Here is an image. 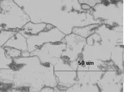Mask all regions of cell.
Listing matches in <instances>:
<instances>
[{"label":"cell","mask_w":124,"mask_h":92,"mask_svg":"<svg viewBox=\"0 0 124 92\" xmlns=\"http://www.w3.org/2000/svg\"><path fill=\"white\" fill-rule=\"evenodd\" d=\"M0 1H1V0H0Z\"/></svg>","instance_id":"484cf974"},{"label":"cell","mask_w":124,"mask_h":92,"mask_svg":"<svg viewBox=\"0 0 124 92\" xmlns=\"http://www.w3.org/2000/svg\"><path fill=\"white\" fill-rule=\"evenodd\" d=\"M86 39V44L79 58L85 61H109L112 46L124 44V34L106 24H100L95 33Z\"/></svg>","instance_id":"3957f363"},{"label":"cell","mask_w":124,"mask_h":92,"mask_svg":"<svg viewBox=\"0 0 124 92\" xmlns=\"http://www.w3.org/2000/svg\"><path fill=\"white\" fill-rule=\"evenodd\" d=\"M80 4H86L91 8H93L96 4L101 3H109L113 1V0H78Z\"/></svg>","instance_id":"ffe728a7"},{"label":"cell","mask_w":124,"mask_h":92,"mask_svg":"<svg viewBox=\"0 0 124 92\" xmlns=\"http://www.w3.org/2000/svg\"><path fill=\"white\" fill-rule=\"evenodd\" d=\"M94 19L115 31L124 32V1L96 4L90 9Z\"/></svg>","instance_id":"277c9868"},{"label":"cell","mask_w":124,"mask_h":92,"mask_svg":"<svg viewBox=\"0 0 124 92\" xmlns=\"http://www.w3.org/2000/svg\"><path fill=\"white\" fill-rule=\"evenodd\" d=\"M124 45H115L111 48V61L117 66L118 71L124 73Z\"/></svg>","instance_id":"7c38bea8"},{"label":"cell","mask_w":124,"mask_h":92,"mask_svg":"<svg viewBox=\"0 0 124 92\" xmlns=\"http://www.w3.org/2000/svg\"><path fill=\"white\" fill-rule=\"evenodd\" d=\"M14 30H1L0 31V46H3L5 43L16 33Z\"/></svg>","instance_id":"ac0fdd59"},{"label":"cell","mask_w":124,"mask_h":92,"mask_svg":"<svg viewBox=\"0 0 124 92\" xmlns=\"http://www.w3.org/2000/svg\"><path fill=\"white\" fill-rule=\"evenodd\" d=\"M30 22V18L14 0H1L0 3V31H19Z\"/></svg>","instance_id":"5b68a950"},{"label":"cell","mask_w":124,"mask_h":92,"mask_svg":"<svg viewBox=\"0 0 124 92\" xmlns=\"http://www.w3.org/2000/svg\"><path fill=\"white\" fill-rule=\"evenodd\" d=\"M77 61V82L80 84H96L107 70L116 66L112 61H85L78 57Z\"/></svg>","instance_id":"8992f818"},{"label":"cell","mask_w":124,"mask_h":92,"mask_svg":"<svg viewBox=\"0 0 124 92\" xmlns=\"http://www.w3.org/2000/svg\"><path fill=\"white\" fill-rule=\"evenodd\" d=\"M33 23H46L59 29L65 35L74 27L99 24L90 10L82 9L78 0H14Z\"/></svg>","instance_id":"6da1fadb"},{"label":"cell","mask_w":124,"mask_h":92,"mask_svg":"<svg viewBox=\"0 0 124 92\" xmlns=\"http://www.w3.org/2000/svg\"><path fill=\"white\" fill-rule=\"evenodd\" d=\"M100 92H124V73L117 66L107 70L97 82Z\"/></svg>","instance_id":"30bf717a"},{"label":"cell","mask_w":124,"mask_h":92,"mask_svg":"<svg viewBox=\"0 0 124 92\" xmlns=\"http://www.w3.org/2000/svg\"><path fill=\"white\" fill-rule=\"evenodd\" d=\"M66 35L52 24H46V29L37 34L25 36L27 41V50L31 52L46 43H56L61 41Z\"/></svg>","instance_id":"ba28073f"},{"label":"cell","mask_w":124,"mask_h":92,"mask_svg":"<svg viewBox=\"0 0 124 92\" xmlns=\"http://www.w3.org/2000/svg\"><path fill=\"white\" fill-rule=\"evenodd\" d=\"M12 63L13 59L7 56L4 48L3 46H0V69L10 68Z\"/></svg>","instance_id":"e0dca14e"},{"label":"cell","mask_w":124,"mask_h":92,"mask_svg":"<svg viewBox=\"0 0 124 92\" xmlns=\"http://www.w3.org/2000/svg\"><path fill=\"white\" fill-rule=\"evenodd\" d=\"M4 48L5 54H7V56H8L9 57L12 59L19 58V57H21L22 56V51L17 49H14L12 47H4Z\"/></svg>","instance_id":"d6986e66"},{"label":"cell","mask_w":124,"mask_h":92,"mask_svg":"<svg viewBox=\"0 0 124 92\" xmlns=\"http://www.w3.org/2000/svg\"><path fill=\"white\" fill-rule=\"evenodd\" d=\"M46 23H33L31 22H28L23 26L19 31L24 36H31L37 34L39 32L44 31L46 29Z\"/></svg>","instance_id":"5bb4252c"},{"label":"cell","mask_w":124,"mask_h":92,"mask_svg":"<svg viewBox=\"0 0 124 92\" xmlns=\"http://www.w3.org/2000/svg\"><path fill=\"white\" fill-rule=\"evenodd\" d=\"M77 60L69 61L62 58L59 59L54 66V72L57 81V86L54 88L55 92H65L77 82Z\"/></svg>","instance_id":"52a82bcc"},{"label":"cell","mask_w":124,"mask_h":92,"mask_svg":"<svg viewBox=\"0 0 124 92\" xmlns=\"http://www.w3.org/2000/svg\"><path fill=\"white\" fill-rule=\"evenodd\" d=\"M41 92H54L55 90H54V88L53 87H51V86H44L41 89Z\"/></svg>","instance_id":"44dd1931"},{"label":"cell","mask_w":124,"mask_h":92,"mask_svg":"<svg viewBox=\"0 0 124 92\" xmlns=\"http://www.w3.org/2000/svg\"><path fill=\"white\" fill-rule=\"evenodd\" d=\"M0 3H1V1H0Z\"/></svg>","instance_id":"d4e9b609"},{"label":"cell","mask_w":124,"mask_h":92,"mask_svg":"<svg viewBox=\"0 0 124 92\" xmlns=\"http://www.w3.org/2000/svg\"><path fill=\"white\" fill-rule=\"evenodd\" d=\"M113 1H119V0H113ZM123 1V0H122Z\"/></svg>","instance_id":"cb8c5ba5"},{"label":"cell","mask_w":124,"mask_h":92,"mask_svg":"<svg viewBox=\"0 0 124 92\" xmlns=\"http://www.w3.org/2000/svg\"><path fill=\"white\" fill-rule=\"evenodd\" d=\"M0 84L8 85V92H41L44 86H57L54 66L41 63L37 56L13 59L10 68L0 69Z\"/></svg>","instance_id":"7a4b0ae2"},{"label":"cell","mask_w":124,"mask_h":92,"mask_svg":"<svg viewBox=\"0 0 124 92\" xmlns=\"http://www.w3.org/2000/svg\"><path fill=\"white\" fill-rule=\"evenodd\" d=\"M61 41L66 44V49L62 53L61 58L69 61H76L78 59L86 44L85 38L73 33L66 35Z\"/></svg>","instance_id":"8fae6325"},{"label":"cell","mask_w":124,"mask_h":92,"mask_svg":"<svg viewBox=\"0 0 124 92\" xmlns=\"http://www.w3.org/2000/svg\"><path fill=\"white\" fill-rule=\"evenodd\" d=\"M99 25L100 24H90L84 26L74 27L72 29V33L86 39L88 37L95 33L96 29Z\"/></svg>","instance_id":"2e32d148"},{"label":"cell","mask_w":124,"mask_h":92,"mask_svg":"<svg viewBox=\"0 0 124 92\" xmlns=\"http://www.w3.org/2000/svg\"><path fill=\"white\" fill-rule=\"evenodd\" d=\"M3 47H12L17 49L22 52L27 51V41L26 39L18 31L8 40Z\"/></svg>","instance_id":"4fadbf2b"},{"label":"cell","mask_w":124,"mask_h":92,"mask_svg":"<svg viewBox=\"0 0 124 92\" xmlns=\"http://www.w3.org/2000/svg\"><path fill=\"white\" fill-rule=\"evenodd\" d=\"M81 5L82 9H84V10H85V11H88V10H90V9H91V7H90L89 6L86 5V4H81Z\"/></svg>","instance_id":"603a6c76"},{"label":"cell","mask_w":124,"mask_h":92,"mask_svg":"<svg viewBox=\"0 0 124 92\" xmlns=\"http://www.w3.org/2000/svg\"><path fill=\"white\" fill-rule=\"evenodd\" d=\"M65 49L66 44L62 41L46 43L36 50L30 52V56H37L41 63L54 66L62 57V53Z\"/></svg>","instance_id":"9c48e42d"},{"label":"cell","mask_w":124,"mask_h":92,"mask_svg":"<svg viewBox=\"0 0 124 92\" xmlns=\"http://www.w3.org/2000/svg\"><path fill=\"white\" fill-rule=\"evenodd\" d=\"M65 92H100L99 88L97 84H80L76 82L71 87L66 89Z\"/></svg>","instance_id":"9a60e30c"},{"label":"cell","mask_w":124,"mask_h":92,"mask_svg":"<svg viewBox=\"0 0 124 92\" xmlns=\"http://www.w3.org/2000/svg\"><path fill=\"white\" fill-rule=\"evenodd\" d=\"M22 57H29L30 56V52L27 50V51H23L22 52Z\"/></svg>","instance_id":"7402d4cb"}]
</instances>
